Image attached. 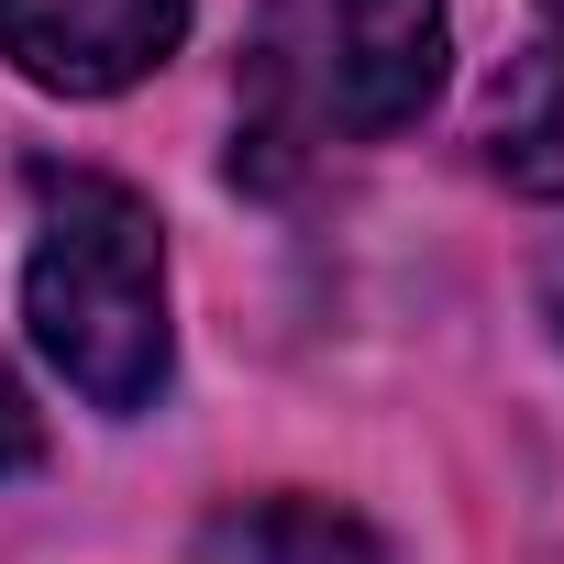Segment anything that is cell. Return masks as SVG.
<instances>
[{
    "label": "cell",
    "instance_id": "5b68a950",
    "mask_svg": "<svg viewBox=\"0 0 564 564\" xmlns=\"http://www.w3.org/2000/svg\"><path fill=\"white\" fill-rule=\"evenodd\" d=\"M199 564H388V553L366 520H344L322 498H254L199 531Z\"/></svg>",
    "mask_w": 564,
    "mask_h": 564
},
{
    "label": "cell",
    "instance_id": "7a4b0ae2",
    "mask_svg": "<svg viewBox=\"0 0 564 564\" xmlns=\"http://www.w3.org/2000/svg\"><path fill=\"white\" fill-rule=\"evenodd\" d=\"M34 254H23V322L45 344V366L89 399V410H155L166 366H177V322H166V243L155 210L100 177V166H34Z\"/></svg>",
    "mask_w": 564,
    "mask_h": 564
},
{
    "label": "cell",
    "instance_id": "277c9868",
    "mask_svg": "<svg viewBox=\"0 0 564 564\" xmlns=\"http://www.w3.org/2000/svg\"><path fill=\"white\" fill-rule=\"evenodd\" d=\"M487 166L531 199H564V0H531V45L487 100Z\"/></svg>",
    "mask_w": 564,
    "mask_h": 564
},
{
    "label": "cell",
    "instance_id": "3957f363",
    "mask_svg": "<svg viewBox=\"0 0 564 564\" xmlns=\"http://www.w3.org/2000/svg\"><path fill=\"white\" fill-rule=\"evenodd\" d=\"M188 34V0H0V56L56 100H111L155 78Z\"/></svg>",
    "mask_w": 564,
    "mask_h": 564
},
{
    "label": "cell",
    "instance_id": "6da1fadb",
    "mask_svg": "<svg viewBox=\"0 0 564 564\" xmlns=\"http://www.w3.org/2000/svg\"><path fill=\"white\" fill-rule=\"evenodd\" d=\"M454 56L443 0H254L243 34V177H289L432 111Z\"/></svg>",
    "mask_w": 564,
    "mask_h": 564
},
{
    "label": "cell",
    "instance_id": "8992f818",
    "mask_svg": "<svg viewBox=\"0 0 564 564\" xmlns=\"http://www.w3.org/2000/svg\"><path fill=\"white\" fill-rule=\"evenodd\" d=\"M45 454V421H34V399L12 388V366H0V476H23Z\"/></svg>",
    "mask_w": 564,
    "mask_h": 564
},
{
    "label": "cell",
    "instance_id": "52a82bcc",
    "mask_svg": "<svg viewBox=\"0 0 564 564\" xmlns=\"http://www.w3.org/2000/svg\"><path fill=\"white\" fill-rule=\"evenodd\" d=\"M542 311H553V333H564V254L542 265Z\"/></svg>",
    "mask_w": 564,
    "mask_h": 564
}]
</instances>
